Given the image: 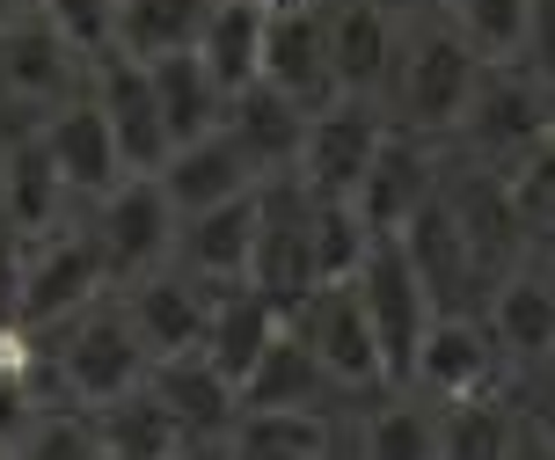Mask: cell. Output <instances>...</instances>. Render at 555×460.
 I'll return each mask as SVG.
<instances>
[{
  "label": "cell",
  "instance_id": "d4e9b609",
  "mask_svg": "<svg viewBox=\"0 0 555 460\" xmlns=\"http://www.w3.org/2000/svg\"><path fill=\"white\" fill-rule=\"evenodd\" d=\"M322 387H336V380L322 373V358L307 352L300 329L285 322V336H278L271 352L256 358V373L242 380V417H263V409H314Z\"/></svg>",
  "mask_w": 555,
  "mask_h": 460
},
{
  "label": "cell",
  "instance_id": "9c48e42d",
  "mask_svg": "<svg viewBox=\"0 0 555 460\" xmlns=\"http://www.w3.org/2000/svg\"><path fill=\"white\" fill-rule=\"evenodd\" d=\"M88 95L103 103V117H111L125 168H132V176H162L168 154H176V139H168V117H162V95H154V74H146L139 59H125V52H103L95 66H88Z\"/></svg>",
  "mask_w": 555,
  "mask_h": 460
},
{
  "label": "cell",
  "instance_id": "30bf717a",
  "mask_svg": "<svg viewBox=\"0 0 555 460\" xmlns=\"http://www.w3.org/2000/svg\"><path fill=\"white\" fill-rule=\"evenodd\" d=\"M263 81L293 95L300 110L336 103V66H330V8L314 0H271V29H263Z\"/></svg>",
  "mask_w": 555,
  "mask_h": 460
},
{
  "label": "cell",
  "instance_id": "5bb4252c",
  "mask_svg": "<svg viewBox=\"0 0 555 460\" xmlns=\"http://www.w3.org/2000/svg\"><path fill=\"white\" fill-rule=\"evenodd\" d=\"M256 242H263V183H256L249 197H234V205H212V213L183 219V234H176V271L205 278L212 293L249 285Z\"/></svg>",
  "mask_w": 555,
  "mask_h": 460
},
{
  "label": "cell",
  "instance_id": "d590c367",
  "mask_svg": "<svg viewBox=\"0 0 555 460\" xmlns=\"http://www.w3.org/2000/svg\"><path fill=\"white\" fill-rule=\"evenodd\" d=\"M117 8H125V0H44L52 29H59V37H66L81 59L117 52Z\"/></svg>",
  "mask_w": 555,
  "mask_h": 460
},
{
  "label": "cell",
  "instance_id": "9a60e30c",
  "mask_svg": "<svg viewBox=\"0 0 555 460\" xmlns=\"http://www.w3.org/2000/svg\"><path fill=\"white\" fill-rule=\"evenodd\" d=\"M431 205H439V168H431V146L395 125L388 146H380V162L365 168L359 213H365V227H373L380 242H402V234H410Z\"/></svg>",
  "mask_w": 555,
  "mask_h": 460
},
{
  "label": "cell",
  "instance_id": "6da1fadb",
  "mask_svg": "<svg viewBox=\"0 0 555 460\" xmlns=\"http://www.w3.org/2000/svg\"><path fill=\"white\" fill-rule=\"evenodd\" d=\"M482 74H490V59L475 52L446 15L410 23V29H402V52H395V81H388L402 132H416V139L461 132V125H468V110H475Z\"/></svg>",
  "mask_w": 555,
  "mask_h": 460
},
{
  "label": "cell",
  "instance_id": "f546056e",
  "mask_svg": "<svg viewBox=\"0 0 555 460\" xmlns=\"http://www.w3.org/2000/svg\"><path fill=\"white\" fill-rule=\"evenodd\" d=\"M359 460H446V453H439V403L388 395V403L365 417Z\"/></svg>",
  "mask_w": 555,
  "mask_h": 460
},
{
  "label": "cell",
  "instance_id": "7402d4cb",
  "mask_svg": "<svg viewBox=\"0 0 555 460\" xmlns=\"http://www.w3.org/2000/svg\"><path fill=\"white\" fill-rule=\"evenodd\" d=\"M263 29H271V0H212V23L197 37V59L220 81L227 103L263 81Z\"/></svg>",
  "mask_w": 555,
  "mask_h": 460
},
{
  "label": "cell",
  "instance_id": "4fadbf2b",
  "mask_svg": "<svg viewBox=\"0 0 555 460\" xmlns=\"http://www.w3.org/2000/svg\"><path fill=\"white\" fill-rule=\"evenodd\" d=\"M212 307H220V293H212L205 278L176 271V264H168V271H154V278H139V285H125V315H132L139 344L154 352V366H162V358L205 352Z\"/></svg>",
  "mask_w": 555,
  "mask_h": 460
},
{
  "label": "cell",
  "instance_id": "f1b7e54d",
  "mask_svg": "<svg viewBox=\"0 0 555 460\" xmlns=\"http://www.w3.org/2000/svg\"><path fill=\"white\" fill-rule=\"evenodd\" d=\"M373 227H365L359 197H314V219H307V248H314V285H351L373 256Z\"/></svg>",
  "mask_w": 555,
  "mask_h": 460
},
{
  "label": "cell",
  "instance_id": "7c38bea8",
  "mask_svg": "<svg viewBox=\"0 0 555 460\" xmlns=\"http://www.w3.org/2000/svg\"><path fill=\"white\" fill-rule=\"evenodd\" d=\"M512 358L498 352V336L490 322H475V315H439L431 336H424V352H416V387L431 395V403H482V395H498V380Z\"/></svg>",
  "mask_w": 555,
  "mask_h": 460
},
{
  "label": "cell",
  "instance_id": "ac0fdd59",
  "mask_svg": "<svg viewBox=\"0 0 555 460\" xmlns=\"http://www.w3.org/2000/svg\"><path fill=\"white\" fill-rule=\"evenodd\" d=\"M395 52H402V23L380 0H336L330 8V66L336 95H380L395 81Z\"/></svg>",
  "mask_w": 555,
  "mask_h": 460
},
{
  "label": "cell",
  "instance_id": "8992f818",
  "mask_svg": "<svg viewBox=\"0 0 555 460\" xmlns=\"http://www.w3.org/2000/svg\"><path fill=\"white\" fill-rule=\"evenodd\" d=\"M388 117L380 103H365V95H336L330 110H314L307 117V146H300V176L314 197H359L365 190V168L380 162V146H388Z\"/></svg>",
  "mask_w": 555,
  "mask_h": 460
},
{
  "label": "cell",
  "instance_id": "7a4b0ae2",
  "mask_svg": "<svg viewBox=\"0 0 555 460\" xmlns=\"http://www.w3.org/2000/svg\"><path fill=\"white\" fill-rule=\"evenodd\" d=\"M52 366H59V387L81 409H111L154 380V352L139 344L125 299H95L88 315H74L66 336H59V352H52Z\"/></svg>",
  "mask_w": 555,
  "mask_h": 460
},
{
  "label": "cell",
  "instance_id": "2e32d148",
  "mask_svg": "<svg viewBox=\"0 0 555 460\" xmlns=\"http://www.w3.org/2000/svg\"><path fill=\"white\" fill-rule=\"evenodd\" d=\"M44 146H52L59 176H66V190L74 197H88V205H103L132 168H125V154H117V132L111 117H103V103L95 95H74V103H59L52 117H44Z\"/></svg>",
  "mask_w": 555,
  "mask_h": 460
},
{
  "label": "cell",
  "instance_id": "52a82bcc",
  "mask_svg": "<svg viewBox=\"0 0 555 460\" xmlns=\"http://www.w3.org/2000/svg\"><path fill=\"white\" fill-rule=\"evenodd\" d=\"M461 139L475 146V162L512 176L548 139V81L533 66H490L482 88H475V110H468V125H461Z\"/></svg>",
  "mask_w": 555,
  "mask_h": 460
},
{
  "label": "cell",
  "instance_id": "ffe728a7",
  "mask_svg": "<svg viewBox=\"0 0 555 460\" xmlns=\"http://www.w3.org/2000/svg\"><path fill=\"white\" fill-rule=\"evenodd\" d=\"M146 387H154L162 409L183 424V438H234V424H242V387H234V380H227L205 352L162 358Z\"/></svg>",
  "mask_w": 555,
  "mask_h": 460
},
{
  "label": "cell",
  "instance_id": "d6986e66",
  "mask_svg": "<svg viewBox=\"0 0 555 460\" xmlns=\"http://www.w3.org/2000/svg\"><path fill=\"white\" fill-rule=\"evenodd\" d=\"M66 205H74V190H66V176H59L52 146H44V125L23 139H8V183H0V213H8V227H15V242H44V234H59L66 227Z\"/></svg>",
  "mask_w": 555,
  "mask_h": 460
},
{
  "label": "cell",
  "instance_id": "44dd1931",
  "mask_svg": "<svg viewBox=\"0 0 555 460\" xmlns=\"http://www.w3.org/2000/svg\"><path fill=\"white\" fill-rule=\"evenodd\" d=\"M490 336L512 366H548L555 358V271L548 264H519L490 293Z\"/></svg>",
  "mask_w": 555,
  "mask_h": 460
},
{
  "label": "cell",
  "instance_id": "f35d334b",
  "mask_svg": "<svg viewBox=\"0 0 555 460\" xmlns=\"http://www.w3.org/2000/svg\"><path fill=\"white\" fill-rule=\"evenodd\" d=\"M527 432L555 453V380H541V403H533V424H527Z\"/></svg>",
  "mask_w": 555,
  "mask_h": 460
},
{
  "label": "cell",
  "instance_id": "4316f807",
  "mask_svg": "<svg viewBox=\"0 0 555 460\" xmlns=\"http://www.w3.org/2000/svg\"><path fill=\"white\" fill-rule=\"evenodd\" d=\"M88 417H95L103 460H176L183 446H191L154 387H139V395H125V403H111V409H88Z\"/></svg>",
  "mask_w": 555,
  "mask_h": 460
},
{
  "label": "cell",
  "instance_id": "7bdbcfd3",
  "mask_svg": "<svg viewBox=\"0 0 555 460\" xmlns=\"http://www.w3.org/2000/svg\"><path fill=\"white\" fill-rule=\"evenodd\" d=\"M548 139H555V81H548Z\"/></svg>",
  "mask_w": 555,
  "mask_h": 460
},
{
  "label": "cell",
  "instance_id": "603a6c76",
  "mask_svg": "<svg viewBox=\"0 0 555 460\" xmlns=\"http://www.w3.org/2000/svg\"><path fill=\"white\" fill-rule=\"evenodd\" d=\"M278 336H285V307L271 293H256V285H227L220 307H212V329H205V358L242 387Z\"/></svg>",
  "mask_w": 555,
  "mask_h": 460
},
{
  "label": "cell",
  "instance_id": "1f68e13d",
  "mask_svg": "<svg viewBox=\"0 0 555 460\" xmlns=\"http://www.w3.org/2000/svg\"><path fill=\"white\" fill-rule=\"evenodd\" d=\"M519 446V417L482 395V403H439V453L446 460H512Z\"/></svg>",
  "mask_w": 555,
  "mask_h": 460
},
{
  "label": "cell",
  "instance_id": "ab89813d",
  "mask_svg": "<svg viewBox=\"0 0 555 460\" xmlns=\"http://www.w3.org/2000/svg\"><path fill=\"white\" fill-rule=\"evenodd\" d=\"M395 23H424V15H446V0H380Z\"/></svg>",
  "mask_w": 555,
  "mask_h": 460
},
{
  "label": "cell",
  "instance_id": "3957f363",
  "mask_svg": "<svg viewBox=\"0 0 555 460\" xmlns=\"http://www.w3.org/2000/svg\"><path fill=\"white\" fill-rule=\"evenodd\" d=\"M111 285V264H103V248L95 234H74V227H59L44 242L23 248V264H15V322L23 329H66L74 315H88L95 299Z\"/></svg>",
  "mask_w": 555,
  "mask_h": 460
},
{
  "label": "cell",
  "instance_id": "836d02e7",
  "mask_svg": "<svg viewBox=\"0 0 555 460\" xmlns=\"http://www.w3.org/2000/svg\"><path fill=\"white\" fill-rule=\"evenodd\" d=\"M8 460H103V438H95V417H37L15 446H8Z\"/></svg>",
  "mask_w": 555,
  "mask_h": 460
},
{
  "label": "cell",
  "instance_id": "e575fe53",
  "mask_svg": "<svg viewBox=\"0 0 555 460\" xmlns=\"http://www.w3.org/2000/svg\"><path fill=\"white\" fill-rule=\"evenodd\" d=\"M504 183H512V205H519V219H527V234L555 242V139H541Z\"/></svg>",
  "mask_w": 555,
  "mask_h": 460
},
{
  "label": "cell",
  "instance_id": "d6a6232c",
  "mask_svg": "<svg viewBox=\"0 0 555 460\" xmlns=\"http://www.w3.org/2000/svg\"><path fill=\"white\" fill-rule=\"evenodd\" d=\"M234 453L242 460H330V424L322 409H263L234 424Z\"/></svg>",
  "mask_w": 555,
  "mask_h": 460
},
{
  "label": "cell",
  "instance_id": "cb8c5ba5",
  "mask_svg": "<svg viewBox=\"0 0 555 460\" xmlns=\"http://www.w3.org/2000/svg\"><path fill=\"white\" fill-rule=\"evenodd\" d=\"M307 117H314V110H300L293 95H278L271 81H256L249 95L227 103V132L249 146V162L263 168V176H293V168H300V146H307Z\"/></svg>",
  "mask_w": 555,
  "mask_h": 460
},
{
  "label": "cell",
  "instance_id": "83f0119b",
  "mask_svg": "<svg viewBox=\"0 0 555 460\" xmlns=\"http://www.w3.org/2000/svg\"><path fill=\"white\" fill-rule=\"evenodd\" d=\"M146 74H154V95H162V117H168V139H176V146H191V139L227 125V95H220V81L205 74L197 52H176V59H162V66H146Z\"/></svg>",
  "mask_w": 555,
  "mask_h": 460
},
{
  "label": "cell",
  "instance_id": "4dcf8cb0",
  "mask_svg": "<svg viewBox=\"0 0 555 460\" xmlns=\"http://www.w3.org/2000/svg\"><path fill=\"white\" fill-rule=\"evenodd\" d=\"M446 23L461 29L490 66H527L533 0H446Z\"/></svg>",
  "mask_w": 555,
  "mask_h": 460
},
{
  "label": "cell",
  "instance_id": "5b68a950",
  "mask_svg": "<svg viewBox=\"0 0 555 460\" xmlns=\"http://www.w3.org/2000/svg\"><path fill=\"white\" fill-rule=\"evenodd\" d=\"M88 234H95V248H103V264H111L117 285H139V278H154V271H168V264H176L183 213L168 205L162 176H125V183L95 205Z\"/></svg>",
  "mask_w": 555,
  "mask_h": 460
},
{
  "label": "cell",
  "instance_id": "ba28073f",
  "mask_svg": "<svg viewBox=\"0 0 555 460\" xmlns=\"http://www.w3.org/2000/svg\"><path fill=\"white\" fill-rule=\"evenodd\" d=\"M285 322L307 336V352L322 358V373H330L336 387H388V358H380V336L365 322L359 278H351V285H314Z\"/></svg>",
  "mask_w": 555,
  "mask_h": 460
},
{
  "label": "cell",
  "instance_id": "8fae6325",
  "mask_svg": "<svg viewBox=\"0 0 555 460\" xmlns=\"http://www.w3.org/2000/svg\"><path fill=\"white\" fill-rule=\"evenodd\" d=\"M88 66H95V59L74 52L52 29V15H15V23H0V81H8L15 103H44V117H52L59 103L88 95L81 88Z\"/></svg>",
  "mask_w": 555,
  "mask_h": 460
},
{
  "label": "cell",
  "instance_id": "e0dca14e",
  "mask_svg": "<svg viewBox=\"0 0 555 460\" xmlns=\"http://www.w3.org/2000/svg\"><path fill=\"white\" fill-rule=\"evenodd\" d=\"M263 183V168L249 162V146L227 132H205V139H191V146H176L168 154V168H162V190H168V205L183 219H197V213H212V205H234V197H249V190Z\"/></svg>",
  "mask_w": 555,
  "mask_h": 460
},
{
  "label": "cell",
  "instance_id": "484cf974",
  "mask_svg": "<svg viewBox=\"0 0 555 460\" xmlns=\"http://www.w3.org/2000/svg\"><path fill=\"white\" fill-rule=\"evenodd\" d=\"M212 23V0H125L117 8V52L139 66H162L176 52H197Z\"/></svg>",
  "mask_w": 555,
  "mask_h": 460
},
{
  "label": "cell",
  "instance_id": "60d3db41",
  "mask_svg": "<svg viewBox=\"0 0 555 460\" xmlns=\"http://www.w3.org/2000/svg\"><path fill=\"white\" fill-rule=\"evenodd\" d=\"M512 460H555V453H548V446H541L533 432H519V446H512Z\"/></svg>",
  "mask_w": 555,
  "mask_h": 460
},
{
  "label": "cell",
  "instance_id": "74e56055",
  "mask_svg": "<svg viewBox=\"0 0 555 460\" xmlns=\"http://www.w3.org/2000/svg\"><path fill=\"white\" fill-rule=\"evenodd\" d=\"M37 424V403H29L23 380H0V446H15V438Z\"/></svg>",
  "mask_w": 555,
  "mask_h": 460
},
{
  "label": "cell",
  "instance_id": "277c9868",
  "mask_svg": "<svg viewBox=\"0 0 555 460\" xmlns=\"http://www.w3.org/2000/svg\"><path fill=\"white\" fill-rule=\"evenodd\" d=\"M359 299H365L373 336H380L388 380L402 387V380L416 373V352H424L431 322H439V299H431V285L416 271L410 242H373V256H365V271H359Z\"/></svg>",
  "mask_w": 555,
  "mask_h": 460
},
{
  "label": "cell",
  "instance_id": "8d00e7d4",
  "mask_svg": "<svg viewBox=\"0 0 555 460\" xmlns=\"http://www.w3.org/2000/svg\"><path fill=\"white\" fill-rule=\"evenodd\" d=\"M527 66L541 81H555V0H533V29H527Z\"/></svg>",
  "mask_w": 555,
  "mask_h": 460
},
{
  "label": "cell",
  "instance_id": "f6af8a7d",
  "mask_svg": "<svg viewBox=\"0 0 555 460\" xmlns=\"http://www.w3.org/2000/svg\"><path fill=\"white\" fill-rule=\"evenodd\" d=\"M0 460H8V446H0Z\"/></svg>",
  "mask_w": 555,
  "mask_h": 460
},
{
  "label": "cell",
  "instance_id": "b9f144b4",
  "mask_svg": "<svg viewBox=\"0 0 555 460\" xmlns=\"http://www.w3.org/2000/svg\"><path fill=\"white\" fill-rule=\"evenodd\" d=\"M15 15H44V0H0V23H15Z\"/></svg>",
  "mask_w": 555,
  "mask_h": 460
},
{
  "label": "cell",
  "instance_id": "ee69618b",
  "mask_svg": "<svg viewBox=\"0 0 555 460\" xmlns=\"http://www.w3.org/2000/svg\"><path fill=\"white\" fill-rule=\"evenodd\" d=\"M541 264H548V271H555V242H548V256H541Z\"/></svg>",
  "mask_w": 555,
  "mask_h": 460
}]
</instances>
